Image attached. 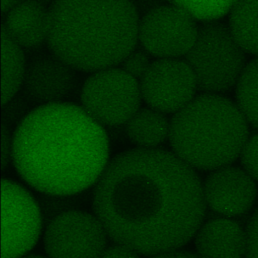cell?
Masks as SVG:
<instances>
[{
    "label": "cell",
    "mask_w": 258,
    "mask_h": 258,
    "mask_svg": "<svg viewBox=\"0 0 258 258\" xmlns=\"http://www.w3.org/2000/svg\"><path fill=\"white\" fill-rule=\"evenodd\" d=\"M114 243L112 245L107 246L102 257H139L140 256L132 247L120 243Z\"/></svg>",
    "instance_id": "484cf974"
},
{
    "label": "cell",
    "mask_w": 258,
    "mask_h": 258,
    "mask_svg": "<svg viewBox=\"0 0 258 258\" xmlns=\"http://www.w3.org/2000/svg\"><path fill=\"white\" fill-rule=\"evenodd\" d=\"M108 161L103 126L75 104L39 105L13 134L16 170L40 193H82L96 184Z\"/></svg>",
    "instance_id": "7a4b0ae2"
},
{
    "label": "cell",
    "mask_w": 258,
    "mask_h": 258,
    "mask_svg": "<svg viewBox=\"0 0 258 258\" xmlns=\"http://www.w3.org/2000/svg\"><path fill=\"white\" fill-rule=\"evenodd\" d=\"M35 51L27 60L22 93L35 105L62 102L76 87L78 70L50 50Z\"/></svg>",
    "instance_id": "8fae6325"
},
{
    "label": "cell",
    "mask_w": 258,
    "mask_h": 258,
    "mask_svg": "<svg viewBox=\"0 0 258 258\" xmlns=\"http://www.w3.org/2000/svg\"><path fill=\"white\" fill-rule=\"evenodd\" d=\"M229 28L246 53L258 55V0H235Z\"/></svg>",
    "instance_id": "2e32d148"
},
{
    "label": "cell",
    "mask_w": 258,
    "mask_h": 258,
    "mask_svg": "<svg viewBox=\"0 0 258 258\" xmlns=\"http://www.w3.org/2000/svg\"><path fill=\"white\" fill-rule=\"evenodd\" d=\"M248 137V123L238 105L221 95L202 93L175 113L168 140L182 161L212 171L232 164Z\"/></svg>",
    "instance_id": "277c9868"
},
{
    "label": "cell",
    "mask_w": 258,
    "mask_h": 258,
    "mask_svg": "<svg viewBox=\"0 0 258 258\" xmlns=\"http://www.w3.org/2000/svg\"><path fill=\"white\" fill-rule=\"evenodd\" d=\"M196 246L202 256L241 257L247 254V236L236 222L214 219L200 226L196 233Z\"/></svg>",
    "instance_id": "5bb4252c"
},
{
    "label": "cell",
    "mask_w": 258,
    "mask_h": 258,
    "mask_svg": "<svg viewBox=\"0 0 258 258\" xmlns=\"http://www.w3.org/2000/svg\"><path fill=\"white\" fill-rule=\"evenodd\" d=\"M199 253H194L192 252L186 251V250H180V248L174 249L169 250L165 253L158 255L157 257H179V256H199Z\"/></svg>",
    "instance_id": "4316f807"
},
{
    "label": "cell",
    "mask_w": 258,
    "mask_h": 258,
    "mask_svg": "<svg viewBox=\"0 0 258 258\" xmlns=\"http://www.w3.org/2000/svg\"><path fill=\"white\" fill-rule=\"evenodd\" d=\"M32 1L42 4V5L45 6V7H50L51 6L53 5L56 2L57 0H32Z\"/></svg>",
    "instance_id": "f1b7e54d"
},
{
    "label": "cell",
    "mask_w": 258,
    "mask_h": 258,
    "mask_svg": "<svg viewBox=\"0 0 258 258\" xmlns=\"http://www.w3.org/2000/svg\"><path fill=\"white\" fill-rule=\"evenodd\" d=\"M35 104L23 93H17L10 100L2 105V123L12 127L19 123L32 111Z\"/></svg>",
    "instance_id": "44dd1931"
},
{
    "label": "cell",
    "mask_w": 258,
    "mask_h": 258,
    "mask_svg": "<svg viewBox=\"0 0 258 258\" xmlns=\"http://www.w3.org/2000/svg\"><path fill=\"white\" fill-rule=\"evenodd\" d=\"M150 54L146 49H137L136 47L125 57L120 63V68L126 73L140 80L150 66Z\"/></svg>",
    "instance_id": "7402d4cb"
},
{
    "label": "cell",
    "mask_w": 258,
    "mask_h": 258,
    "mask_svg": "<svg viewBox=\"0 0 258 258\" xmlns=\"http://www.w3.org/2000/svg\"><path fill=\"white\" fill-rule=\"evenodd\" d=\"M170 123L164 113L150 107L140 108L125 123V132L137 148L155 149L169 139Z\"/></svg>",
    "instance_id": "9a60e30c"
},
{
    "label": "cell",
    "mask_w": 258,
    "mask_h": 258,
    "mask_svg": "<svg viewBox=\"0 0 258 258\" xmlns=\"http://www.w3.org/2000/svg\"><path fill=\"white\" fill-rule=\"evenodd\" d=\"M199 28L196 19L180 7L163 4L140 19L138 41L154 56L179 58L194 44Z\"/></svg>",
    "instance_id": "9c48e42d"
},
{
    "label": "cell",
    "mask_w": 258,
    "mask_h": 258,
    "mask_svg": "<svg viewBox=\"0 0 258 258\" xmlns=\"http://www.w3.org/2000/svg\"><path fill=\"white\" fill-rule=\"evenodd\" d=\"M13 134L11 127L2 123V170H4L13 161Z\"/></svg>",
    "instance_id": "d4e9b609"
},
{
    "label": "cell",
    "mask_w": 258,
    "mask_h": 258,
    "mask_svg": "<svg viewBox=\"0 0 258 258\" xmlns=\"http://www.w3.org/2000/svg\"><path fill=\"white\" fill-rule=\"evenodd\" d=\"M5 15L2 29L22 49L39 50L46 43L48 7L32 0H22Z\"/></svg>",
    "instance_id": "4fadbf2b"
},
{
    "label": "cell",
    "mask_w": 258,
    "mask_h": 258,
    "mask_svg": "<svg viewBox=\"0 0 258 258\" xmlns=\"http://www.w3.org/2000/svg\"><path fill=\"white\" fill-rule=\"evenodd\" d=\"M83 108L102 126L125 124L141 106L140 81L121 68L93 72L81 90Z\"/></svg>",
    "instance_id": "8992f818"
},
{
    "label": "cell",
    "mask_w": 258,
    "mask_h": 258,
    "mask_svg": "<svg viewBox=\"0 0 258 258\" xmlns=\"http://www.w3.org/2000/svg\"><path fill=\"white\" fill-rule=\"evenodd\" d=\"M246 52L229 26L218 21L204 22L184 56L202 93L221 95L236 87L246 66Z\"/></svg>",
    "instance_id": "5b68a950"
},
{
    "label": "cell",
    "mask_w": 258,
    "mask_h": 258,
    "mask_svg": "<svg viewBox=\"0 0 258 258\" xmlns=\"http://www.w3.org/2000/svg\"><path fill=\"white\" fill-rule=\"evenodd\" d=\"M236 100L247 123L258 129V55L246 64L237 83Z\"/></svg>",
    "instance_id": "ac0fdd59"
},
{
    "label": "cell",
    "mask_w": 258,
    "mask_h": 258,
    "mask_svg": "<svg viewBox=\"0 0 258 258\" xmlns=\"http://www.w3.org/2000/svg\"><path fill=\"white\" fill-rule=\"evenodd\" d=\"M205 203L211 211L225 217L246 214L254 203V179L238 167L228 165L212 170L203 184Z\"/></svg>",
    "instance_id": "7c38bea8"
},
{
    "label": "cell",
    "mask_w": 258,
    "mask_h": 258,
    "mask_svg": "<svg viewBox=\"0 0 258 258\" xmlns=\"http://www.w3.org/2000/svg\"><path fill=\"white\" fill-rule=\"evenodd\" d=\"M1 257H19L37 244L44 226L36 199L25 187L10 179H2Z\"/></svg>",
    "instance_id": "52a82bcc"
},
{
    "label": "cell",
    "mask_w": 258,
    "mask_h": 258,
    "mask_svg": "<svg viewBox=\"0 0 258 258\" xmlns=\"http://www.w3.org/2000/svg\"><path fill=\"white\" fill-rule=\"evenodd\" d=\"M2 105L22 89L27 60L23 49L2 29Z\"/></svg>",
    "instance_id": "e0dca14e"
},
{
    "label": "cell",
    "mask_w": 258,
    "mask_h": 258,
    "mask_svg": "<svg viewBox=\"0 0 258 258\" xmlns=\"http://www.w3.org/2000/svg\"><path fill=\"white\" fill-rule=\"evenodd\" d=\"M240 158L244 170L254 180L258 181V133L248 137Z\"/></svg>",
    "instance_id": "603a6c76"
},
{
    "label": "cell",
    "mask_w": 258,
    "mask_h": 258,
    "mask_svg": "<svg viewBox=\"0 0 258 258\" xmlns=\"http://www.w3.org/2000/svg\"><path fill=\"white\" fill-rule=\"evenodd\" d=\"M93 212L110 239L140 254L180 248L197 233L207 205L195 169L161 148H135L110 160L94 185Z\"/></svg>",
    "instance_id": "6da1fadb"
},
{
    "label": "cell",
    "mask_w": 258,
    "mask_h": 258,
    "mask_svg": "<svg viewBox=\"0 0 258 258\" xmlns=\"http://www.w3.org/2000/svg\"><path fill=\"white\" fill-rule=\"evenodd\" d=\"M139 24L131 0H57L46 44L76 70L97 72L118 66L137 46Z\"/></svg>",
    "instance_id": "3957f363"
},
{
    "label": "cell",
    "mask_w": 258,
    "mask_h": 258,
    "mask_svg": "<svg viewBox=\"0 0 258 258\" xmlns=\"http://www.w3.org/2000/svg\"><path fill=\"white\" fill-rule=\"evenodd\" d=\"M37 202L43 217L44 226L53 219L68 211L81 209L84 199L81 193L75 195H52L41 193Z\"/></svg>",
    "instance_id": "ffe728a7"
},
{
    "label": "cell",
    "mask_w": 258,
    "mask_h": 258,
    "mask_svg": "<svg viewBox=\"0 0 258 258\" xmlns=\"http://www.w3.org/2000/svg\"><path fill=\"white\" fill-rule=\"evenodd\" d=\"M108 238L96 214L78 209L48 223L43 242L46 253L52 257H102Z\"/></svg>",
    "instance_id": "ba28073f"
},
{
    "label": "cell",
    "mask_w": 258,
    "mask_h": 258,
    "mask_svg": "<svg viewBox=\"0 0 258 258\" xmlns=\"http://www.w3.org/2000/svg\"><path fill=\"white\" fill-rule=\"evenodd\" d=\"M143 100L153 109L175 114L189 103L198 90L194 72L185 60L159 58L140 79Z\"/></svg>",
    "instance_id": "30bf717a"
},
{
    "label": "cell",
    "mask_w": 258,
    "mask_h": 258,
    "mask_svg": "<svg viewBox=\"0 0 258 258\" xmlns=\"http://www.w3.org/2000/svg\"><path fill=\"white\" fill-rule=\"evenodd\" d=\"M22 1V0H2V12L6 14L9 10H11L15 6Z\"/></svg>",
    "instance_id": "83f0119b"
},
{
    "label": "cell",
    "mask_w": 258,
    "mask_h": 258,
    "mask_svg": "<svg viewBox=\"0 0 258 258\" xmlns=\"http://www.w3.org/2000/svg\"><path fill=\"white\" fill-rule=\"evenodd\" d=\"M180 7L196 20L203 22L218 21L230 12L235 0H169Z\"/></svg>",
    "instance_id": "d6986e66"
},
{
    "label": "cell",
    "mask_w": 258,
    "mask_h": 258,
    "mask_svg": "<svg viewBox=\"0 0 258 258\" xmlns=\"http://www.w3.org/2000/svg\"><path fill=\"white\" fill-rule=\"evenodd\" d=\"M247 254L248 257H258V208L252 214L245 229Z\"/></svg>",
    "instance_id": "cb8c5ba5"
}]
</instances>
